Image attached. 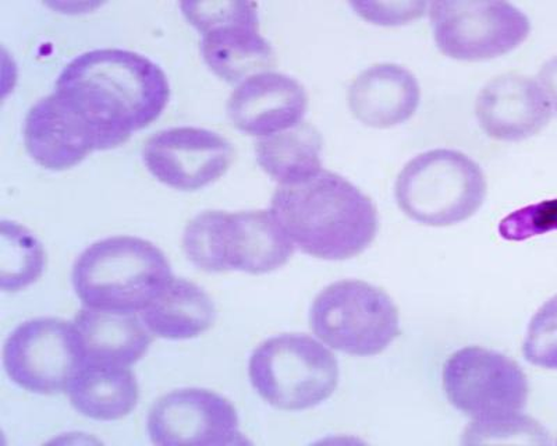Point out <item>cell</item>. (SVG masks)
<instances>
[{
	"mask_svg": "<svg viewBox=\"0 0 557 446\" xmlns=\"http://www.w3.org/2000/svg\"><path fill=\"white\" fill-rule=\"evenodd\" d=\"M444 389L450 404L475 423L520 416L530 391L516 361L479 346L457 350L446 360Z\"/></svg>",
	"mask_w": 557,
	"mask_h": 446,
	"instance_id": "8",
	"label": "cell"
},
{
	"mask_svg": "<svg viewBox=\"0 0 557 446\" xmlns=\"http://www.w3.org/2000/svg\"><path fill=\"white\" fill-rule=\"evenodd\" d=\"M86 360L132 367L147 355L151 331L137 312L91 309L84 306L74 317Z\"/></svg>",
	"mask_w": 557,
	"mask_h": 446,
	"instance_id": "18",
	"label": "cell"
},
{
	"mask_svg": "<svg viewBox=\"0 0 557 446\" xmlns=\"http://www.w3.org/2000/svg\"><path fill=\"white\" fill-rule=\"evenodd\" d=\"M554 231H557V198L521 208L499 223L500 236L509 241H522Z\"/></svg>",
	"mask_w": 557,
	"mask_h": 446,
	"instance_id": "25",
	"label": "cell"
},
{
	"mask_svg": "<svg viewBox=\"0 0 557 446\" xmlns=\"http://www.w3.org/2000/svg\"><path fill=\"white\" fill-rule=\"evenodd\" d=\"M139 315L158 338L186 340L211 330L218 312L211 296L201 286L173 276L161 295Z\"/></svg>",
	"mask_w": 557,
	"mask_h": 446,
	"instance_id": "19",
	"label": "cell"
},
{
	"mask_svg": "<svg viewBox=\"0 0 557 446\" xmlns=\"http://www.w3.org/2000/svg\"><path fill=\"white\" fill-rule=\"evenodd\" d=\"M475 113L482 131L491 138L522 141L548 125L552 108L539 82L509 73L481 89Z\"/></svg>",
	"mask_w": 557,
	"mask_h": 446,
	"instance_id": "16",
	"label": "cell"
},
{
	"mask_svg": "<svg viewBox=\"0 0 557 446\" xmlns=\"http://www.w3.org/2000/svg\"><path fill=\"white\" fill-rule=\"evenodd\" d=\"M487 186L479 163L455 150L420 153L396 181V201L412 221L451 226L469 220L484 205Z\"/></svg>",
	"mask_w": 557,
	"mask_h": 446,
	"instance_id": "4",
	"label": "cell"
},
{
	"mask_svg": "<svg viewBox=\"0 0 557 446\" xmlns=\"http://www.w3.org/2000/svg\"><path fill=\"white\" fill-rule=\"evenodd\" d=\"M307 109L306 88L296 78L265 72L238 84L226 112L237 131L261 138L300 125Z\"/></svg>",
	"mask_w": 557,
	"mask_h": 446,
	"instance_id": "15",
	"label": "cell"
},
{
	"mask_svg": "<svg viewBox=\"0 0 557 446\" xmlns=\"http://www.w3.org/2000/svg\"><path fill=\"white\" fill-rule=\"evenodd\" d=\"M24 144L39 166L53 172L72 170L98 151L97 134L87 119L54 91L29 109Z\"/></svg>",
	"mask_w": 557,
	"mask_h": 446,
	"instance_id": "14",
	"label": "cell"
},
{
	"mask_svg": "<svg viewBox=\"0 0 557 446\" xmlns=\"http://www.w3.org/2000/svg\"><path fill=\"white\" fill-rule=\"evenodd\" d=\"M509 438L516 443L548 444V434L535 420L525 416L494 421V423H472L466 433V444H487Z\"/></svg>",
	"mask_w": 557,
	"mask_h": 446,
	"instance_id": "24",
	"label": "cell"
},
{
	"mask_svg": "<svg viewBox=\"0 0 557 446\" xmlns=\"http://www.w3.org/2000/svg\"><path fill=\"white\" fill-rule=\"evenodd\" d=\"M322 136L311 123L261 137L256 158L261 170L278 185H296L317 176L322 170Z\"/></svg>",
	"mask_w": 557,
	"mask_h": 446,
	"instance_id": "21",
	"label": "cell"
},
{
	"mask_svg": "<svg viewBox=\"0 0 557 446\" xmlns=\"http://www.w3.org/2000/svg\"><path fill=\"white\" fill-rule=\"evenodd\" d=\"M47 267V252L42 243L27 227L17 222H2L0 246V286L14 294L32 286L42 276Z\"/></svg>",
	"mask_w": 557,
	"mask_h": 446,
	"instance_id": "22",
	"label": "cell"
},
{
	"mask_svg": "<svg viewBox=\"0 0 557 446\" xmlns=\"http://www.w3.org/2000/svg\"><path fill=\"white\" fill-rule=\"evenodd\" d=\"M358 16L377 26H401L424 16L425 2H356L351 3Z\"/></svg>",
	"mask_w": 557,
	"mask_h": 446,
	"instance_id": "26",
	"label": "cell"
},
{
	"mask_svg": "<svg viewBox=\"0 0 557 446\" xmlns=\"http://www.w3.org/2000/svg\"><path fill=\"white\" fill-rule=\"evenodd\" d=\"M522 354L531 364L557 370V295L532 317Z\"/></svg>",
	"mask_w": 557,
	"mask_h": 446,
	"instance_id": "23",
	"label": "cell"
},
{
	"mask_svg": "<svg viewBox=\"0 0 557 446\" xmlns=\"http://www.w3.org/2000/svg\"><path fill=\"white\" fill-rule=\"evenodd\" d=\"M147 428L159 446H231L246 443L235 406L213 391L184 388L159 398Z\"/></svg>",
	"mask_w": 557,
	"mask_h": 446,
	"instance_id": "11",
	"label": "cell"
},
{
	"mask_svg": "<svg viewBox=\"0 0 557 446\" xmlns=\"http://www.w3.org/2000/svg\"><path fill=\"white\" fill-rule=\"evenodd\" d=\"M313 335L342 354L370 357L400 335L399 310L392 297L362 281L335 282L312 301Z\"/></svg>",
	"mask_w": 557,
	"mask_h": 446,
	"instance_id": "6",
	"label": "cell"
},
{
	"mask_svg": "<svg viewBox=\"0 0 557 446\" xmlns=\"http://www.w3.org/2000/svg\"><path fill=\"white\" fill-rule=\"evenodd\" d=\"M272 214L302 252L343 261L360 256L375 240L377 212L371 198L330 171L273 193Z\"/></svg>",
	"mask_w": 557,
	"mask_h": 446,
	"instance_id": "2",
	"label": "cell"
},
{
	"mask_svg": "<svg viewBox=\"0 0 557 446\" xmlns=\"http://www.w3.org/2000/svg\"><path fill=\"white\" fill-rule=\"evenodd\" d=\"M86 361L74 322L53 317L23 322L3 346V367L10 381L32 394L64 393Z\"/></svg>",
	"mask_w": 557,
	"mask_h": 446,
	"instance_id": "9",
	"label": "cell"
},
{
	"mask_svg": "<svg viewBox=\"0 0 557 446\" xmlns=\"http://www.w3.org/2000/svg\"><path fill=\"white\" fill-rule=\"evenodd\" d=\"M348 108L362 125L391 128L409 121L421 101V89L409 69L377 63L358 74L348 88Z\"/></svg>",
	"mask_w": 557,
	"mask_h": 446,
	"instance_id": "17",
	"label": "cell"
},
{
	"mask_svg": "<svg viewBox=\"0 0 557 446\" xmlns=\"http://www.w3.org/2000/svg\"><path fill=\"white\" fill-rule=\"evenodd\" d=\"M539 84L550 103V108L557 112V57L552 58L541 67Z\"/></svg>",
	"mask_w": 557,
	"mask_h": 446,
	"instance_id": "27",
	"label": "cell"
},
{
	"mask_svg": "<svg viewBox=\"0 0 557 446\" xmlns=\"http://www.w3.org/2000/svg\"><path fill=\"white\" fill-rule=\"evenodd\" d=\"M54 92L87 119L97 134L98 151H107L162 115L171 86L165 72L144 54L102 48L69 62Z\"/></svg>",
	"mask_w": 557,
	"mask_h": 446,
	"instance_id": "1",
	"label": "cell"
},
{
	"mask_svg": "<svg viewBox=\"0 0 557 446\" xmlns=\"http://www.w3.org/2000/svg\"><path fill=\"white\" fill-rule=\"evenodd\" d=\"M69 399L84 418L117 421L137 408L139 388L131 367L86 361L70 384Z\"/></svg>",
	"mask_w": 557,
	"mask_h": 446,
	"instance_id": "20",
	"label": "cell"
},
{
	"mask_svg": "<svg viewBox=\"0 0 557 446\" xmlns=\"http://www.w3.org/2000/svg\"><path fill=\"white\" fill-rule=\"evenodd\" d=\"M248 376L268 405L300 411L331 398L339 384V364L332 351L311 336L282 334L252 351Z\"/></svg>",
	"mask_w": 557,
	"mask_h": 446,
	"instance_id": "5",
	"label": "cell"
},
{
	"mask_svg": "<svg viewBox=\"0 0 557 446\" xmlns=\"http://www.w3.org/2000/svg\"><path fill=\"white\" fill-rule=\"evenodd\" d=\"M434 39L456 61L481 62L515 51L530 36V18L509 2H435Z\"/></svg>",
	"mask_w": 557,
	"mask_h": 446,
	"instance_id": "10",
	"label": "cell"
},
{
	"mask_svg": "<svg viewBox=\"0 0 557 446\" xmlns=\"http://www.w3.org/2000/svg\"><path fill=\"white\" fill-rule=\"evenodd\" d=\"M233 156L227 138L201 127L158 132L143 148L148 172L178 191H197L218 182L231 168Z\"/></svg>",
	"mask_w": 557,
	"mask_h": 446,
	"instance_id": "12",
	"label": "cell"
},
{
	"mask_svg": "<svg viewBox=\"0 0 557 446\" xmlns=\"http://www.w3.org/2000/svg\"><path fill=\"white\" fill-rule=\"evenodd\" d=\"M173 277L165 252L136 236L92 243L72 271L74 292L91 309L141 312Z\"/></svg>",
	"mask_w": 557,
	"mask_h": 446,
	"instance_id": "3",
	"label": "cell"
},
{
	"mask_svg": "<svg viewBox=\"0 0 557 446\" xmlns=\"http://www.w3.org/2000/svg\"><path fill=\"white\" fill-rule=\"evenodd\" d=\"M295 252L272 211H218L219 272L270 274L285 267Z\"/></svg>",
	"mask_w": 557,
	"mask_h": 446,
	"instance_id": "13",
	"label": "cell"
},
{
	"mask_svg": "<svg viewBox=\"0 0 557 446\" xmlns=\"http://www.w3.org/2000/svg\"><path fill=\"white\" fill-rule=\"evenodd\" d=\"M181 8L201 34L203 61L223 82L240 84L275 63L271 44L260 33L257 3L184 2Z\"/></svg>",
	"mask_w": 557,
	"mask_h": 446,
	"instance_id": "7",
	"label": "cell"
}]
</instances>
